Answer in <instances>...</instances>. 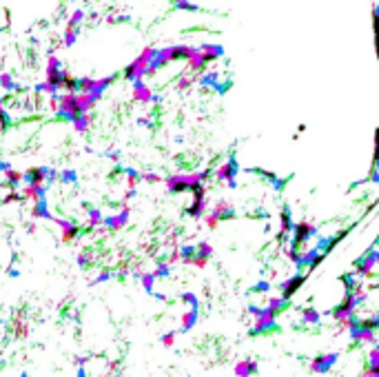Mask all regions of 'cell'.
<instances>
[]
</instances>
